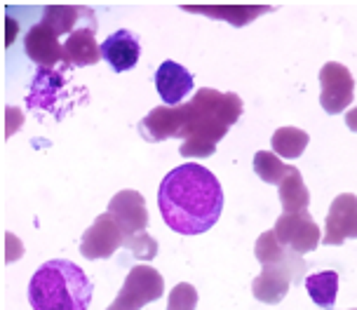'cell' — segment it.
Masks as SVG:
<instances>
[{"label":"cell","instance_id":"1","mask_svg":"<svg viewBox=\"0 0 357 310\" xmlns=\"http://www.w3.org/2000/svg\"><path fill=\"white\" fill-rule=\"evenodd\" d=\"M242 116V99L235 92H216L209 87L195 92L188 104L158 106L139 123V134L146 141H165L169 137L183 139L178 153L183 157H209L216 144L226 137Z\"/></svg>","mask_w":357,"mask_h":310},{"label":"cell","instance_id":"2","mask_svg":"<svg viewBox=\"0 0 357 310\" xmlns=\"http://www.w3.org/2000/svg\"><path fill=\"white\" fill-rule=\"evenodd\" d=\"M158 207L174 233L200 235L214 228L223 212L221 183L202 164H178L158 188Z\"/></svg>","mask_w":357,"mask_h":310},{"label":"cell","instance_id":"3","mask_svg":"<svg viewBox=\"0 0 357 310\" xmlns=\"http://www.w3.org/2000/svg\"><path fill=\"white\" fill-rule=\"evenodd\" d=\"M94 284L85 270L66 258L45 261L29 282V303L33 310H87Z\"/></svg>","mask_w":357,"mask_h":310},{"label":"cell","instance_id":"4","mask_svg":"<svg viewBox=\"0 0 357 310\" xmlns=\"http://www.w3.org/2000/svg\"><path fill=\"white\" fill-rule=\"evenodd\" d=\"M165 294V280L153 265H134L127 273L123 287L106 310H142L146 303L160 301Z\"/></svg>","mask_w":357,"mask_h":310},{"label":"cell","instance_id":"5","mask_svg":"<svg viewBox=\"0 0 357 310\" xmlns=\"http://www.w3.org/2000/svg\"><path fill=\"white\" fill-rule=\"evenodd\" d=\"M355 99V78L348 66L329 61L320 68V104L324 113L339 116Z\"/></svg>","mask_w":357,"mask_h":310},{"label":"cell","instance_id":"6","mask_svg":"<svg viewBox=\"0 0 357 310\" xmlns=\"http://www.w3.org/2000/svg\"><path fill=\"white\" fill-rule=\"evenodd\" d=\"M273 233L280 240V245H284L287 249L296 251L301 256L310 254L320 245V226L312 221L308 212H294L278 217Z\"/></svg>","mask_w":357,"mask_h":310},{"label":"cell","instance_id":"7","mask_svg":"<svg viewBox=\"0 0 357 310\" xmlns=\"http://www.w3.org/2000/svg\"><path fill=\"white\" fill-rule=\"evenodd\" d=\"M127 240L116 224L111 214H101L94 219V224L85 231L80 240V254L89 261H99V258H111L120 247H125Z\"/></svg>","mask_w":357,"mask_h":310},{"label":"cell","instance_id":"8","mask_svg":"<svg viewBox=\"0 0 357 310\" xmlns=\"http://www.w3.org/2000/svg\"><path fill=\"white\" fill-rule=\"evenodd\" d=\"M108 214L116 219L123 235L127 240L125 249H130L132 240L139 233H146L149 226V210H146V200L139 191H120L113 195V200L108 202Z\"/></svg>","mask_w":357,"mask_h":310},{"label":"cell","instance_id":"9","mask_svg":"<svg viewBox=\"0 0 357 310\" xmlns=\"http://www.w3.org/2000/svg\"><path fill=\"white\" fill-rule=\"evenodd\" d=\"M346 240H357V195L341 193L331 202L324 221L322 245L341 247Z\"/></svg>","mask_w":357,"mask_h":310},{"label":"cell","instance_id":"10","mask_svg":"<svg viewBox=\"0 0 357 310\" xmlns=\"http://www.w3.org/2000/svg\"><path fill=\"white\" fill-rule=\"evenodd\" d=\"M294 282H301V277H298L296 270L289 268V265H284V263L261 265V275L254 277V282H252L254 299L275 306V303H280L289 294V287Z\"/></svg>","mask_w":357,"mask_h":310},{"label":"cell","instance_id":"11","mask_svg":"<svg viewBox=\"0 0 357 310\" xmlns=\"http://www.w3.org/2000/svg\"><path fill=\"white\" fill-rule=\"evenodd\" d=\"M24 49L33 64L43 68H52L63 64V40L52 26L38 22L24 38Z\"/></svg>","mask_w":357,"mask_h":310},{"label":"cell","instance_id":"12","mask_svg":"<svg viewBox=\"0 0 357 310\" xmlns=\"http://www.w3.org/2000/svg\"><path fill=\"white\" fill-rule=\"evenodd\" d=\"M155 90L160 94L162 104L174 109V106H181V101L193 90V75L188 73L186 66L167 59L155 71Z\"/></svg>","mask_w":357,"mask_h":310},{"label":"cell","instance_id":"13","mask_svg":"<svg viewBox=\"0 0 357 310\" xmlns=\"http://www.w3.org/2000/svg\"><path fill=\"white\" fill-rule=\"evenodd\" d=\"M139 54H142L139 36L127 29L116 31V33H111L101 42V59H106L108 66L116 73L132 71L139 64Z\"/></svg>","mask_w":357,"mask_h":310},{"label":"cell","instance_id":"14","mask_svg":"<svg viewBox=\"0 0 357 310\" xmlns=\"http://www.w3.org/2000/svg\"><path fill=\"white\" fill-rule=\"evenodd\" d=\"M97 26H82L63 38V64L92 66L101 59V45H97Z\"/></svg>","mask_w":357,"mask_h":310},{"label":"cell","instance_id":"15","mask_svg":"<svg viewBox=\"0 0 357 310\" xmlns=\"http://www.w3.org/2000/svg\"><path fill=\"white\" fill-rule=\"evenodd\" d=\"M181 10L219 19V22L233 24V26H245L273 8H268V5H181Z\"/></svg>","mask_w":357,"mask_h":310},{"label":"cell","instance_id":"16","mask_svg":"<svg viewBox=\"0 0 357 310\" xmlns=\"http://www.w3.org/2000/svg\"><path fill=\"white\" fill-rule=\"evenodd\" d=\"M254 254H257V261L261 265H268V263H284L289 268H294L298 277H303L305 273V261L301 254L296 251L287 249L284 245H280V240L275 238L273 231H266L264 235H259L257 245H254Z\"/></svg>","mask_w":357,"mask_h":310},{"label":"cell","instance_id":"17","mask_svg":"<svg viewBox=\"0 0 357 310\" xmlns=\"http://www.w3.org/2000/svg\"><path fill=\"white\" fill-rule=\"evenodd\" d=\"M305 292L317 308L334 310L336 294H339V273L336 270H322V273L305 275Z\"/></svg>","mask_w":357,"mask_h":310},{"label":"cell","instance_id":"18","mask_svg":"<svg viewBox=\"0 0 357 310\" xmlns=\"http://www.w3.org/2000/svg\"><path fill=\"white\" fill-rule=\"evenodd\" d=\"M280 205H282L284 214L294 212H308L310 205V191L305 188L303 176L298 169H294L287 179L280 183Z\"/></svg>","mask_w":357,"mask_h":310},{"label":"cell","instance_id":"19","mask_svg":"<svg viewBox=\"0 0 357 310\" xmlns=\"http://www.w3.org/2000/svg\"><path fill=\"white\" fill-rule=\"evenodd\" d=\"M310 134L298 127H280L275 130V134L271 139L273 153L278 157H284V160H296L301 157V153L308 148Z\"/></svg>","mask_w":357,"mask_h":310},{"label":"cell","instance_id":"20","mask_svg":"<svg viewBox=\"0 0 357 310\" xmlns=\"http://www.w3.org/2000/svg\"><path fill=\"white\" fill-rule=\"evenodd\" d=\"M294 169V164H284L273 150H259L254 155V172L261 181L273 183V186H280Z\"/></svg>","mask_w":357,"mask_h":310},{"label":"cell","instance_id":"21","mask_svg":"<svg viewBox=\"0 0 357 310\" xmlns=\"http://www.w3.org/2000/svg\"><path fill=\"white\" fill-rule=\"evenodd\" d=\"M195 306H197V292H195L193 284L178 282L169 292L167 310H195Z\"/></svg>","mask_w":357,"mask_h":310},{"label":"cell","instance_id":"22","mask_svg":"<svg viewBox=\"0 0 357 310\" xmlns=\"http://www.w3.org/2000/svg\"><path fill=\"white\" fill-rule=\"evenodd\" d=\"M346 125H348V130L357 132V109H350L346 113Z\"/></svg>","mask_w":357,"mask_h":310},{"label":"cell","instance_id":"23","mask_svg":"<svg viewBox=\"0 0 357 310\" xmlns=\"http://www.w3.org/2000/svg\"><path fill=\"white\" fill-rule=\"evenodd\" d=\"M355 310H357V308H355Z\"/></svg>","mask_w":357,"mask_h":310}]
</instances>
